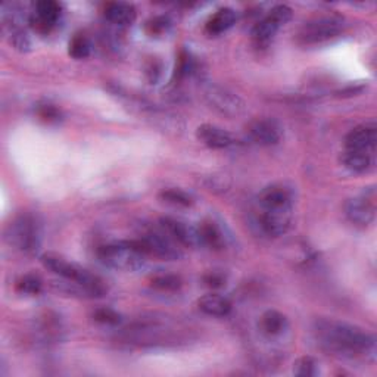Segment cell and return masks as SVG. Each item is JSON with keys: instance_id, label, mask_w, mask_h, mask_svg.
I'll use <instances>...</instances> for the list:
<instances>
[{"instance_id": "obj_5", "label": "cell", "mask_w": 377, "mask_h": 377, "mask_svg": "<svg viewBox=\"0 0 377 377\" xmlns=\"http://www.w3.org/2000/svg\"><path fill=\"white\" fill-rule=\"evenodd\" d=\"M344 30V18L337 15H323L302 25L298 39L304 44H316L336 37Z\"/></svg>"}, {"instance_id": "obj_25", "label": "cell", "mask_w": 377, "mask_h": 377, "mask_svg": "<svg viewBox=\"0 0 377 377\" xmlns=\"http://www.w3.org/2000/svg\"><path fill=\"white\" fill-rule=\"evenodd\" d=\"M160 196L162 201L173 205H179V207H191L193 202L192 196L180 191V188H167V191L161 192Z\"/></svg>"}, {"instance_id": "obj_15", "label": "cell", "mask_w": 377, "mask_h": 377, "mask_svg": "<svg viewBox=\"0 0 377 377\" xmlns=\"http://www.w3.org/2000/svg\"><path fill=\"white\" fill-rule=\"evenodd\" d=\"M198 139L213 149H226L234 143L229 131L213 124H202L198 128Z\"/></svg>"}, {"instance_id": "obj_20", "label": "cell", "mask_w": 377, "mask_h": 377, "mask_svg": "<svg viewBox=\"0 0 377 377\" xmlns=\"http://www.w3.org/2000/svg\"><path fill=\"white\" fill-rule=\"evenodd\" d=\"M236 23V12L232 8L218 9L207 23V31L210 34H221L227 31Z\"/></svg>"}, {"instance_id": "obj_1", "label": "cell", "mask_w": 377, "mask_h": 377, "mask_svg": "<svg viewBox=\"0 0 377 377\" xmlns=\"http://www.w3.org/2000/svg\"><path fill=\"white\" fill-rule=\"evenodd\" d=\"M314 333L318 344L333 354L344 357L370 355L374 352V337L363 329L352 324L321 318L314 325Z\"/></svg>"}, {"instance_id": "obj_26", "label": "cell", "mask_w": 377, "mask_h": 377, "mask_svg": "<svg viewBox=\"0 0 377 377\" xmlns=\"http://www.w3.org/2000/svg\"><path fill=\"white\" fill-rule=\"evenodd\" d=\"M150 283L153 287L164 290V292H173V290L180 289L181 279L174 274H161V276L153 277Z\"/></svg>"}, {"instance_id": "obj_4", "label": "cell", "mask_w": 377, "mask_h": 377, "mask_svg": "<svg viewBox=\"0 0 377 377\" xmlns=\"http://www.w3.org/2000/svg\"><path fill=\"white\" fill-rule=\"evenodd\" d=\"M6 239L11 245L21 249L23 252L34 253L39 249L42 241L37 220L28 214L15 218L8 227Z\"/></svg>"}, {"instance_id": "obj_7", "label": "cell", "mask_w": 377, "mask_h": 377, "mask_svg": "<svg viewBox=\"0 0 377 377\" xmlns=\"http://www.w3.org/2000/svg\"><path fill=\"white\" fill-rule=\"evenodd\" d=\"M345 211L348 218L358 226H369L376 218V191L369 187L366 191L347 202Z\"/></svg>"}, {"instance_id": "obj_29", "label": "cell", "mask_w": 377, "mask_h": 377, "mask_svg": "<svg viewBox=\"0 0 377 377\" xmlns=\"http://www.w3.org/2000/svg\"><path fill=\"white\" fill-rule=\"evenodd\" d=\"M268 15L282 27L292 20V9L286 5H277L270 11Z\"/></svg>"}, {"instance_id": "obj_28", "label": "cell", "mask_w": 377, "mask_h": 377, "mask_svg": "<svg viewBox=\"0 0 377 377\" xmlns=\"http://www.w3.org/2000/svg\"><path fill=\"white\" fill-rule=\"evenodd\" d=\"M93 318L97 323L109 324V325H115L121 321V316H119L116 311L111 310V308H99V310L93 313Z\"/></svg>"}, {"instance_id": "obj_10", "label": "cell", "mask_w": 377, "mask_h": 377, "mask_svg": "<svg viewBox=\"0 0 377 377\" xmlns=\"http://www.w3.org/2000/svg\"><path fill=\"white\" fill-rule=\"evenodd\" d=\"M207 99L210 105L217 109L220 114L234 116L244 112V102L239 99L234 93L221 89V88H211L207 92Z\"/></svg>"}, {"instance_id": "obj_19", "label": "cell", "mask_w": 377, "mask_h": 377, "mask_svg": "<svg viewBox=\"0 0 377 377\" xmlns=\"http://www.w3.org/2000/svg\"><path fill=\"white\" fill-rule=\"evenodd\" d=\"M260 329L270 337L279 336L287 329V318L276 310H268L261 316Z\"/></svg>"}, {"instance_id": "obj_14", "label": "cell", "mask_w": 377, "mask_h": 377, "mask_svg": "<svg viewBox=\"0 0 377 377\" xmlns=\"http://www.w3.org/2000/svg\"><path fill=\"white\" fill-rule=\"evenodd\" d=\"M261 210L292 208V193L283 184H271L258 196Z\"/></svg>"}, {"instance_id": "obj_32", "label": "cell", "mask_w": 377, "mask_h": 377, "mask_svg": "<svg viewBox=\"0 0 377 377\" xmlns=\"http://www.w3.org/2000/svg\"><path fill=\"white\" fill-rule=\"evenodd\" d=\"M225 282L226 279L222 277V274L220 273H210L205 276V283H207V286L213 287V289H218V287H222L225 286Z\"/></svg>"}, {"instance_id": "obj_22", "label": "cell", "mask_w": 377, "mask_h": 377, "mask_svg": "<svg viewBox=\"0 0 377 377\" xmlns=\"http://www.w3.org/2000/svg\"><path fill=\"white\" fill-rule=\"evenodd\" d=\"M199 236H201V245L210 246L213 249H220L225 244V239L220 229L214 225V222H203L201 227H198Z\"/></svg>"}, {"instance_id": "obj_13", "label": "cell", "mask_w": 377, "mask_h": 377, "mask_svg": "<svg viewBox=\"0 0 377 377\" xmlns=\"http://www.w3.org/2000/svg\"><path fill=\"white\" fill-rule=\"evenodd\" d=\"M292 222V208H268L263 210L261 226L270 236L285 234Z\"/></svg>"}, {"instance_id": "obj_18", "label": "cell", "mask_w": 377, "mask_h": 377, "mask_svg": "<svg viewBox=\"0 0 377 377\" xmlns=\"http://www.w3.org/2000/svg\"><path fill=\"white\" fill-rule=\"evenodd\" d=\"M107 20L115 25H131L136 20L134 6L123 2L109 4L105 9Z\"/></svg>"}, {"instance_id": "obj_23", "label": "cell", "mask_w": 377, "mask_h": 377, "mask_svg": "<svg viewBox=\"0 0 377 377\" xmlns=\"http://www.w3.org/2000/svg\"><path fill=\"white\" fill-rule=\"evenodd\" d=\"M42 279L36 274H27V276L21 277L16 283V289H18V292L21 294H27V295H37L40 294L42 290Z\"/></svg>"}, {"instance_id": "obj_16", "label": "cell", "mask_w": 377, "mask_h": 377, "mask_svg": "<svg viewBox=\"0 0 377 377\" xmlns=\"http://www.w3.org/2000/svg\"><path fill=\"white\" fill-rule=\"evenodd\" d=\"M342 164L357 174L369 173L374 167V152L366 150H347L342 155Z\"/></svg>"}, {"instance_id": "obj_30", "label": "cell", "mask_w": 377, "mask_h": 377, "mask_svg": "<svg viewBox=\"0 0 377 377\" xmlns=\"http://www.w3.org/2000/svg\"><path fill=\"white\" fill-rule=\"evenodd\" d=\"M168 27H169V23L167 18H164V16H157V18L150 20L146 25L149 34H152V36L153 34H155V36L157 34H162L164 31H167Z\"/></svg>"}, {"instance_id": "obj_6", "label": "cell", "mask_w": 377, "mask_h": 377, "mask_svg": "<svg viewBox=\"0 0 377 377\" xmlns=\"http://www.w3.org/2000/svg\"><path fill=\"white\" fill-rule=\"evenodd\" d=\"M139 248L146 255H153L161 260H179L181 251L177 248V242L173 241L164 230L149 232L136 241Z\"/></svg>"}, {"instance_id": "obj_24", "label": "cell", "mask_w": 377, "mask_h": 377, "mask_svg": "<svg viewBox=\"0 0 377 377\" xmlns=\"http://www.w3.org/2000/svg\"><path fill=\"white\" fill-rule=\"evenodd\" d=\"M90 42L89 39L83 36V34H77V36L70 42V55L74 59H84L90 55Z\"/></svg>"}, {"instance_id": "obj_9", "label": "cell", "mask_w": 377, "mask_h": 377, "mask_svg": "<svg viewBox=\"0 0 377 377\" xmlns=\"http://www.w3.org/2000/svg\"><path fill=\"white\" fill-rule=\"evenodd\" d=\"M61 16V6L54 0H42L34 6V12L30 16L31 27L40 34H47L52 30Z\"/></svg>"}, {"instance_id": "obj_17", "label": "cell", "mask_w": 377, "mask_h": 377, "mask_svg": "<svg viewBox=\"0 0 377 377\" xmlns=\"http://www.w3.org/2000/svg\"><path fill=\"white\" fill-rule=\"evenodd\" d=\"M198 306L202 313L213 317H226L232 311V304L229 302V299L217 294H208L202 297L198 301Z\"/></svg>"}, {"instance_id": "obj_12", "label": "cell", "mask_w": 377, "mask_h": 377, "mask_svg": "<svg viewBox=\"0 0 377 377\" xmlns=\"http://www.w3.org/2000/svg\"><path fill=\"white\" fill-rule=\"evenodd\" d=\"M249 134L252 137V140L263 146H271L279 143L282 139V126L276 121V119L271 118H263L256 119L249 127Z\"/></svg>"}, {"instance_id": "obj_27", "label": "cell", "mask_w": 377, "mask_h": 377, "mask_svg": "<svg viewBox=\"0 0 377 377\" xmlns=\"http://www.w3.org/2000/svg\"><path fill=\"white\" fill-rule=\"evenodd\" d=\"M317 371V361L313 357H302L294 364V373L299 377H311Z\"/></svg>"}, {"instance_id": "obj_21", "label": "cell", "mask_w": 377, "mask_h": 377, "mask_svg": "<svg viewBox=\"0 0 377 377\" xmlns=\"http://www.w3.org/2000/svg\"><path fill=\"white\" fill-rule=\"evenodd\" d=\"M279 28L280 25L268 15L267 18H264L253 27L252 39L256 43V46H267L274 39V36H276Z\"/></svg>"}, {"instance_id": "obj_8", "label": "cell", "mask_w": 377, "mask_h": 377, "mask_svg": "<svg viewBox=\"0 0 377 377\" xmlns=\"http://www.w3.org/2000/svg\"><path fill=\"white\" fill-rule=\"evenodd\" d=\"M161 229L180 245L184 246H199L201 236L198 227H193L186 221L176 218H161Z\"/></svg>"}, {"instance_id": "obj_3", "label": "cell", "mask_w": 377, "mask_h": 377, "mask_svg": "<svg viewBox=\"0 0 377 377\" xmlns=\"http://www.w3.org/2000/svg\"><path fill=\"white\" fill-rule=\"evenodd\" d=\"M97 256L102 263L111 268L136 271L145 265L148 255L139 248L136 241H126L100 246Z\"/></svg>"}, {"instance_id": "obj_31", "label": "cell", "mask_w": 377, "mask_h": 377, "mask_svg": "<svg viewBox=\"0 0 377 377\" xmlns=\"http://www.w3.org/2000/svg\"><path fill=\"white\" fill-rule=\"evenodd\" d=\"M39 115L46 121H58L61 112L54 105H43L39 108Z\"/></svg>"}, {"instance_id": "obj_2", "label": "cell", "mask_w": 377, "mask_h": 377, "mask_svg": "<svg viewBox=\"0 0 377 377\" xmlns=\"http://www.w3.org/2000/svg\"><path fill=\"white\" fill-rule=\"evenodd\" d=\"M42 263L46 268L59 274L68 282H74V285L80 286L90 297H100L105 294L104 282L99 277H96L89 270L83 268L73 261H68L58 253H44L42 256Z\"/></svg>"}, {"instance_id": "obj_11", "label": "cell", "mask_w": 377, "mask_h": 377, "mask_svg": "<svg viewBox=\"0 0 377 377\" xmlns=\"http://www.w3.org/2000/svg\"><path fill=\"white\" fill-rule=\"evenodd\" d=\"M377 142V127L374 123H366L355 127L345 137L347 150L374 152Z\"/></svg>"}]
</instances>
